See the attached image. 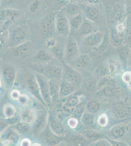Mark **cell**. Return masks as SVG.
Returning <instances> with one entry per match:
<instances>
[{
  "mask_svg": "<svg viewBox=\"0 0 131 146\" xmlns=\"http://www.w3.org/2000/svg\"><path fill=\"white\" fill-rule=\"evenodd\" d=\"M131 67V52L128 58V62H127V68Z\"/></svg>",
  "mask_w": 131,
  "mask_h": 146,
  "instance_id": "obj_57",
  "label": "cell"
},
{
  "mask_svg": "<svg viewBox=\"0 0 131 146\" xmlns=\"http://www.w3.org/2000/svg\"><path fill=\"white\" fill-rule=\"evenodd\" d=\"M52 52L53 55L58 58L59 60L61 62H63V63H65V60H64V53H65V48H63V47L57 44L53 48H51Z\"/></svg>",
  "mask_w": 131,
  "mask_h": 146,
  "instance_id": "obj_33",
  "label": "cell"
},
{
  "mask_svg": "<svg viewBox=\"0 0 131 146\" xmlns=\"http://www.w3.org/2000/svg\"><path fill=\"white\" fill-rule=\"evenodd\" d=\"M71 30L69 20L64 14L59 12L56 16V32L60 35H68Z\"/></svg>",
  "mask_w": 131,
  "mask_h": 146,
  "instance_id": "obj_10",
  "label": "cell"
},
{
  "mask_svg": "<svg viewBox=\"0 0 131 146\" xmlns=\"http://www.w3.org/2000/svg\"><path fill=\"white\" fill-rule=\"evenodd\" d=\"M57 44V42L56 40H55L54 38H49L46 40V46L48 48H53V47H54L55 45Z\"/></svg>",
  "mask_w": 131,
  "mask_h": 146,
  "instance_id": "obj_52",
  "label": "cell"
},
{
  "mask_svg": "<svg viewBox=\"0 0 131 146\" xmlns=\"http://www.w3.org/2000/svg\"><path fill=\"white\" fill-rule=\"evenodd\" d=\"M97 80L95 76H88L83 79V82L84 87L87 91H92L95 89H96Z\"/></svg>",
  "mask_w": 131,
  "mask_h": 146,
  "instance_id": "obj_26",
  "label": "cell"
},
{
  "mask_svg": "<svg viewBox=\"0 0 131 146\" xmlns=\"http://www.w3.org/2000/svg\"><path fill=\"white\" fill-rule=\"evenodd\" d=\"M36 58L42 62H50L52 59V55L45 49H41L35 54Z\"/></svg>",
  "mask_w": 131,
  "mask_h": 146,
  "instance_id": "obj_31",
  "label": "cell"
},
{
  "mask_svg": "<svg viewBox=\"0 0 131 146\" xmlns=\"http://www.w3.org/2000/svg\"><path fill=\"white\" fill-rule=\"evenodd\" d=\"M85 3L88 5H94L99 3V0H83Z\"/></svg>",
  "mask_w": 131,
  "mask_h": 146,
  "instance_id": "obj_56",
  "label": "cell"
},
{
  "mask_svg": "<svg viewBox=\"0 0 131 146\" xmlns=\"http://www.w3.org/2000/svg\"><path fill=\"white\" fill-rule=\"evenodd\" d=\"M67 1H72V0H67Z\"/></svg>",
  "mask_w": 131,
  "mask_h": 146,
  "instance_id": "obj_62",
  "label": "cell"
},
{
  "mask_svg": "<svg viewBox=\"0 0 131 146\" xmlns=\"http://www.w3.org/2000/svg\"><path fill=\"white\" fill-rule=\"evenodd\" d=\"M26 86L28 92L32 96L36 98L45 107L47 106L46 103H45L43 98L42 96L41 93L40 91V88L39 86L38 83L37 82V80L34 76V78H29L26 80Z\"/></svg>",
  "mask_w": 131,
  "mask_h": 146,
  "instance_id": "obj_11",
  "label": "cell"
},
{
  "mask_svg": "<svg viewBox=\"0 0 131 146\" xmlns=\"http://www.w3.org/2000/svg\"><path fill=\"white\" fill-rule=\"evenodd\" d=\"M35 78L38 83L42 96L47 106H50L52 102V95L50 90L49 80L48 77L42 73H36L35 74Z\"/></svg>",
  "mask_w": 131,
  "mask_h": 146,
  "instance_id": "obj_4",
  "label": "cell"
},
{
  "mask_svg": "<svg viewBox=\"0 0 131 146\" xmlns=\"http://www.w3.org/2000/svg\"><path fill=\"white\" fill-rule=\"evenodd\" d=\"M17 100L18 101L19 104L23 106H26L28 105L30 102L29 97L26 95H21L20 98Z\"/></svg>",
  "mask_w": 131,
  "mask_h": 146,
  "instance_id": "obj_48",
  "label": "cell"
},
{
  "mask_svg": "<svg viewBox=\"0 0 131 146\" xmlns=\"http://www.w3.org/2000/svg\"><path fill=\"white\" fill-rule=\"evenodd\" d=\"M48 123L50 131H52L55 135L61 136L65 135L66 129L60 120L50 116L48 119Z\"/></svg>",
  "mask_w": 131,
  "mask_h": 146,
  "instance_id": "obj_18",
  "label": "cell"
},
{
  "mask_svg": "<svg viewBox=\"0 0 131 146\" xmlns=\"http://www.w3.org/2000/svg\"><path fill=\"white\" fill-rule=\"evenodd\" d=\"M16 113V110L12 105L7 104L4 107L3 114L6 119L11 117Z\"/></svg>",
  "mask_w": 131,
  "mask_h": 146,
  "instance_id": "obj_35",
  "label": "cell"
},
{
  "mask_svg": "<svg viewBox=\"0 0 131 146\" xmlns=\"http://www.w3.org/2000/svg\"><path fill=\"white\" fill-rule=\"evenodd\" d=\"M98 93L102 96L110 97L114 96L118 92V85L115 82L101 88L98 91Z\"/></svg>",
  "mask_w": 131,
  "mask_h": 146,
  "instance_id": "obj_23",
  "label": "cell"
},
{
  "mask_svg": "<svg viewBox=\"0 0 131 146\" xmlns=\"http://www.w3.org/2000/svg\"><path fill=\"white\" fill-rule=\"evenodd\" d=\"M14 1V0H3V3H5V5H9L12 2H13Z\"/></svg>",
  "mask_w": 131,
  "mask_h": 146,
  "instance_id": "obj_58",
  "label": "cell"
},
{
  "mask_svg": "<svg viewBox=\"0 0 131 146\" xmlns=\"http://www.w3.org/2000/svg\"><path fill=\"white\" fill-rule=\"evenodd\" d=\"M64 11L67 15L70 16V17L80 15L82 12L81 8L79 5L73 3H68L64 7Z\"/></svg>",
  "mask_w": 131,
  "mask_h": 146,
  "instance_id": "obj_25",
  "label": "cell"
},
{
  "mask_svg": "<svg viewBox=\"0 0 131 146\" xmlns=\"http://www.w3.org/2000/svg\"><path fill=\"white\" fill-rule=\"evenodd\" d=\"M112 111L116 119L122 120L129 118L131 116V102L128 100H119L113 104Z\"/></svg>",
  "mask_w": 131,
  "mask_h": 146,
  "instance_id": "obj_3",
  "label": "cell"
},
{
  "mask_svg": "<svg viewBox=\"0 0 131 146\" xmlns=\"http://www.w3.org/2000/svg\"><path fill=\"white\" fill-rule=\"evenodd\" d=\"M5 133L2 135V142L5 145L17 144L19 140V132L16 129L5 130Z\"/></svg>",
  "mask_w": 131,
  "mask_h": 146,
  "instance_id": "obj_16",
  "label": "cell"
},
{
  "mask_svg": "<svg viewBox=\"0 0 131 146\" xmlns=\"http://www.w3.org/2000/svg\"><path fill=\"white\" fill-rule=\"evenodd\" d=\"M9 36V30H1V38H0V46L2 48L5 44L8 42Z\"/></svg>",
  "mask_w": 131,
  "mask_h": 146,
  "instance_id": "obj_42",
  "label": "cell"
},
{
  "mask_svg": "<svg viewBox=\"0 0 131 146\" xmlns=\"http://www.w3.org/2000/svg\"><path fill=\"white\" fill-rule=\"evenodd\" d=\"M22 13V11L17 9H2L0 14L1 30H8L9 27L20 18Z\"/></svg>",
  "mask_w": 131,
  "mask_h": 146,
  "instance_id": "obj_1",
  "label": "cell"
},
{
  "mask_svg": "<svg viewBox=\"0 0 131 146\" xmlns=\"http://www.w3.org/2000/svg\"><path fill=\"white\" fill-rule=\"evenodd\" d=\"M56 16L55 13L48 14L41 20L40 29L42 35L50 36L56 32Z\"/></svg>",
  "mask_w": 131,
  "mask_h": 146,
  "instance_id": "obj_7",
  "label": "cell"
},
{
  "mask_svg": "<svg viewBox=\"0 0 131 146\" xmlns=\"http://www.w3.org/2000/svg\"><path fill=\"white\" fill-rule=\"evenodd\" d=\"M16 71L13 67L8 66L4 68L2 72V77L5 86L11 88L13 86L16 79Z\"/></svg>",
  "mask_w": 131,
  "mask_h": 146,
  "instance_id": "obj_14",
  "label": "cell"
},
{
  "mask_svg": "<svg viewBox=\"0 0 131 146\" xmlns=\"http://www.w3.org/2000/svg\"><path fill=\"white\" fill-rule=\"evenodd\" d=\"M32 44L30 41L27 40L24 43L12 48V53L15 58L24 59L28 56L32 52Z\"/></svg>",
  "mask_w": 131,
  "mask_h": 146,
  "instance_id": "obj_12",
  "label": "cell"
},
{
  "mask_svg": "<svg viewBox=\"0 0 131 146\" xmlns=\"http://www.w3.org/2000/svg\"><path fill=\"white\" fill-rule=\"evenodd\" d=\"M28 125L29 124L25 123L23 121H20L19 122L15 125L16 129L19 133H25L28 129Z\"/></svg>",
  "mask_w": 131,
  "mask_h": 146,
  "instance_id": "obj_45",
  "label": "cell"
},
{
  "mask_svg": "<svg viewBox=\"0 0 131 146\" xmlns=\"http://www.w3.org/2000/svg\"><path fill=\"white\" fill-rule=\"evenodd\" d=\"M104 35L101 32L95 31L85 36L83 40L84 45L93 47V49L96 48L103 41Z\"/></svg>",
  "mask_w": 131,
  "mask_h": 146,
  "instance_id": "obj_13",
  "label": "cell"
},
{
  "mask_svg": "<svg viewBox=\"0 0 131 146\" xmlns=\"http://www.w3.org/2000/svg\"><path fill=\"white\" fill-rule=\"evenodd\" d=\"M76 91L75 86L65 79L60 82L59 93L63 97L70 96Z\"/></svg>",
  "mask_w": 131,
  "mask_h": 146,
  "instance_id": "obj_22",
  "label": "cell"
},
{
  "mask_svg": "<svg viewBox=\"0 0 131 146\" xmlns=\"http://www.w3.org/2000/svg\"><path fill=\"white\" fill-rule=\"evenodd\" d=\"M108 122H109V119H108V116L105 113H103L101 114L97 120V122L98 124L100 126L102 127H104L108 125Z\"/></svg>",
  "mask_w": 131,
  "mask_h": 146,
  "instance_id": "obj_44",
  "label": "cell"
},
{
  "mask_svg": "<svg viewBox=\"0 0 131 146\" xmlns=\"http://www.w3.org/2000/svg\"><path fill=\"white\" fill-rule=\"evenodd\" d=\"M36 116V113L33 110L24 109L21 111L20 117L21 121L28 124H32Z\"/></svg>",
  "mask_w": 131,
  "mask_h": 146,
  "instance_id": "obj_24",
  "label": "cell"
},
{
  "mask_svg": "<svg viewBox=\"0 0 131 146\" xmlns=\"http://www.w3.org/2000/svg\"><path fill=\"white\" fill-rule=\"evenodd\" d=\"M43 74L51 79L60 80L63 76V69L57 65H48L42 69Z\"/></svg>",
  "mask_w": 131,
  "mask_h": 146,
  "instance_id": "obj_15",
  "label": "cell"
},
{
  "mask_svg": "<svg viewBox=\"0 0 131 146\" xmlns=\"http://www.w3.org/2000/svg\"><path fill=\"white\" fill-rule=\"evenodd\" d=\"M78 123L79 122L77 118L74 117L69 118L67 121V124L71 129H75L77 128L78 126Z\"/></svg>",
  "mask_w": 131,
  "mask_h": 146,
  "instance_id": "obj_46",
  "label": "cell"
},
{
  "mask_svg": "<svg viewBox=\"0 0 131 146\" xmlns=\"http://www.w3.org/2000/svg\"><path fill=\"white\" fill-rule=\"evenodd\" d=\"M123 40V35L122 32H120L118 31H115L112 32L111 41L113 46L116 47L121 46Z\"/></svg>",
  "mask_w": 131,
  "mask_h": 146,
  "instance_id": "obj_30",
  "label": "cell"
},
{
  "mask_svg": "<svg viewBox=\"0 0 131 146\" xmlns=\"http://www.w3.org/2000/svg\"><path fill=\"white\" fill-rule=\"evenodd\" d=\"M87 139L84 135H73L71 137V140L77 146H84L87 143Z\"/></svg>",
  "mask_w": 131,
  "mask_h": 146,
  "instance_id": "obj_36",
  "label": "cell"
},
{
  "mask_svg": "<svg viewBox=\"0 0 131 146\" xmlns=\"http://www.w3.org/2000/svg\"><path fill=\"white\" fill-rule=\"evenodd\" d=\"M114 82L115 80L112 76H106L101 77V78H100L99 80L97 81L96 89L98 91L101 89V88H103L104 87Z\"/></svg>",
  "mask_w": 131,
  "mask_h": 146,
  "instance_id": "obj_34",
  "label": "cell"
},
{
  "mask_svg": "<svg viewBox=\"0 0 131 146\" xmlns=\"http://www.w3.org/2000/svg\"><path fill=\"white\" fill-rule=\"evenodd\" d=\"M83 124L87 126H92L94 124V117L90 113H84L81 118Z\"/></svg>",
  "mask_w": 131,
  "mask_h": 146,
  "instance_id": "obj_37",
  "label": "cell"
},
{
  "mask_svg": "<svg viewBox=\"0 0 131 146\" xmlns=\"http://www.w3.org/2000/svg\"><path fill=\"white\" fill-rule=\"evenodd\" d=\"M130 53V48L129 45H122L118 48V58L122 64L121 66L124 70H126L127 68V62Z\"/></svg>",
  "mask_w": 131,
  "mask_h": 146,
  "instance_id": "obj_21",
  "label": "cell"
},
{
  "mask_svg": "<svg viewBox=\"0 0 131 146\" xmlns=\"http://www.w3.org/2000/svg\"><path fill=\"white\" fill-rule=\"evenodd\" d=\"M120 63L116 60L111 59L98 65L96 67V73L99 76H112L115 75L120 69Z\"/></svg>",
  "mask_w": 131,
  "mask_h": 146,
  "instance_id": "obj_6",
  "label": "cell"
},
{
  "mask_svg": "<svg viewBox=\"0 0 131 146\" xmlns=\"http://www.w3.org/2000/svg\"><path fill=\"white\" fill-rule=\"evenodd\" d=\"M42 0H33L29 5V10L32 13H35L38 11L42 5Z\"/></svg>",
  "mask_w": 131,
  "mask_h": 146,
  "instance_id": "obj_39",
  "label": "cell"
},
{
  "mask_svg": "<svg viewBox=\"0 0 131 146\" xmlns=\"http://www.w3.org/2000/svg\"><path fill=\"white\" fill-rule=\"evenodd\" d=\"M21 95L19 91L16 89H14L11 92L10 96L12 100H18L21 96Z\"/></svg>",
  "mask_w": 131,
  "mask_h": 146,
  "instance_id": "obj_53",
  "label": "cell"
},
{
  "mask_svg": "<svg viewBox=\"0 0 131 146\" xmlns=\"http://www.w3.org/2000/svg\"><path fill=\"white\" fill-rule=\"evenodd\" d=\"M80 54L79 47L75 38L70 36L65 47L64 60L67 63H71L79 56Z\"/></svg>",
  "mask_w": 131,
  "mask_h": 146,
  "instance_id": "obj_5",
  "label": "cell"
},
{
  "mask_svg": "<svg viewBox=\"0 0 131 146\" xmlns=\"http://www.w3.org/2000/svg\"><path fill=\"white\" fill-rule=\"evenodd\" d=\"M46 139L49 144L52 146H55L61 143L63 140V136L55 135L51 131L50 133H46Z\"/></svg>",
  "mask_w": 131,
  "mask_h": 146,
  "instance_id": "obj_29",
  "label": "cell"
},
{
  "mask_svg": "<svg viewBox=\"0 0 131 146\" xmlns=\"http://www.w3.org/2000/svg\"><path fill=\"white\" fill-rule=\"evenodd\" d=\"M79 98L77 96H73L68 99L65 103V106L67 108H73L79 103Z\"/></svg>",
  "mask_w": 131,
  "mask_h": 146,
  "instance_id": "obj_38",
  "label": "cell"
},
{
  "mask_svg": "<svg viewBox=\"0 0 131 146\" xmlns=\"http://www.w3.org/2000/svg\"><path fill=\"white\" fill-rule=\"evenodd\" d=\"M90 146H111L112 144L106 138H103L91 143Z\"/></svg>",
  "mask_w": 131,
  "mask_h": 146,
  "instance_id": "obj_43",
  "label": "cell"
},
{
  "mask_svg": "<svg viewBox=\"0 0 131 146\" xmlns=\"http://www.w3.org/2000/svg\"><path fill=\"white\" fill-rule=\"evenodd\" d=\"M7 121L9 123V125H16L17 123L19 122L20 121H21V117L20 116H19L17 114L14 115L13 116H12L10 118L7 119Z\"/></svg>",
  "mask_w": 131,
  "mask_h": 146,
  "instance_id": "obj_49",
  "label": "cell"
},
{
  "mask_svg": "<svg viewBox=\"0 0 131 146\" xmlns=\"http://www.w3.org/2000/svg\"><path fill=\"white\" fill-rule=\"evenodd\" d=\"M87 108L90 113H96L98 112L100 109V104L97 101H90L87 104Z\"/></svg>",
  "mask_w": 131,
  "mask_h": 146,
  "instance_id": "obj_41",
  "label": "cell"
},
{
  "mask_svg": "<svg viewBox=\"0 0 131 146\" xmlns=\"http://www.w3.org/2000/svg\"><path fill=\"white\" fill-rule=\"evenodd\" d=\"M28 27L26 25H22L15 27L9 32V36L8 40L9 47L13 48L27 41L28 36Z\"/></svg>",
  "mask_w": 131,
  "mask_h": 146,
  "instance_id": "obj_2",
  "label": "cell"
},
{
  "mask_svg": "<svg viewBox=\"0 0 131 146\" xmlns=\"http://www.w3.org/2000/svg\"><path fill=\"white\" fill-rule=\"evenodd\" d=\"M108 48H109V44H108V42L107 41L106 38L104 36L103 41L100 44V45L96 48L93 49V50L96 52L97 53H98V54H102L107 51Z\"/></svg>",
  "mask_w": 131,
  "mask_h": 146,
  "instance_id": "obj_40",
  "label": "cell"
},
{
  "mask_svg": "<svg viewBox=\"0 0 131 146\" xmlns=\"http://www.w3.org/2000/svg\"><path fill=\"white\" fill-rule=\"evenodd\" d=\"M83 14L85 19L93 23L97 22L100 17L99 10L93 5H88L86 7Z\"/></svg>",
  "mask_w": 131,
  "mask_h": 146,
  "instance_id": "obj_20",
  "label": "cell"
},
{
  "mask_svg": "<svg viewBox=\"0 0 131 146\" xmlns=\"http://www.w3.org/2000/svg\"><path fill=\"white\" fill-rule=\"evenodd\" d=\"M32 145L31 140L28 138H25L21 140L20 142V146H30Z\"/></svg>",
  "mask_w": 131,
  "mask_h": 146,
  "instance_id": "obj_55",
  "label": "cell"
},
{
  "mask_svg": "<svg viewBox=\"0 0 131 146\" xmlns=\"http://www.w3.org/2000/svg\"><path fill=\"white\" fill-rule=\"evenodd\" d=\"M72 63L73 67L77 69H88L93 64V59L89 54L80 55Z\"/></svg>",
  "mask_w": 131,
  "mask_h": 146,
  "instance_id": "obj_17",
  "label": "cell"
},
{
  "mask_svg": "<svg viewBox=\"0 0 131 146\" xmlns=\"http://www.w3.org/2000/svg\"><path fill=\"white\" fill-rule=\"evenodd\" d=\"M63 76L64 79L75 86L81 85L84 79L80 73L75 70L74 67L71 66L66 63H64Z\"/></svg>",
  "mask_w": 131,
  "mask_h": 146,
  "instance_id": "obj_8",
  "label": "cell"
},
{
  "mask_svg": "<svg viewBox=\"0 0 131 146\" xmlns=\"http://www.w3.org/2000/svg\"><path fill=\"white\" fill-rule=\"evenodd\" d=\"M83 135L85 136V137L87 139L91 141V140L93 142L101 138H104L103 137V135H101L100 133L91 129L85 131L83 133Z\"/></svg>",
  "mask_w": 131,
  "mask_h": 146,
  "instance_id": "obj_32",
  "label": "cell"
},
{
  "mask_svg": "<svg viewBox=\"0 0 131 146\" xmlns=\"http://www.w3.org/2000/svg\"><path fill=\"white\" fill-rule=\"evenodd\" d=\"M9 126V123L6 119H1V133H2Z\"/></svg>",
  "mask_w": 131,
  "mask_h": 146,
  "instance_id": "obj_54",
  "label": "cell"
},
{
  "mask_svg": "<svg viewBox=\"0 0 131 146\" xmlns=\"http://www.w3.org/2000/svg\"><path fill=\"white\" fill-rule=\"evenodd\" d=\"M126 70H128V71H129L131 72V67H128V68L126 69Z\"/></svg>",
  "mask_w": 131,
  "mask_h": 146,
  "instance_id": "obj_61",
  "label": "cell"
},
{
  "mask_svg": "<svg viewBox=\"0 0 131 146\" xmlns=\"http://www.w3.org/2000/svg\"><path fill=\"white\" fill-rule=\"evenodd\" d=\"M85 111V108L84 107H80L75 110V112L73 113V116L75 118H80L81 119L82 116L83 115Z\"/></svg>",
  "mask_w": 131,
  "mask_h": 146,
  "instance_id": "obj_51",
  "label": "cell"
},
{
  "mask_svg": "<svg viewBox=\"0 0 131 146\" xmlns=\"http://www.w3.org/2000/svg\"><path fill=\"white\" fill-rule=\"evenodd\" d=\"M93 22H91L89 20L85 19L84 20L83 23L79 29L80 33L83 35L86 36L87 35H90L91 34L94 32V26L93 25Z\"/></svg>",
  "mask_w": 131,
  "mask_h": 146,
  "instance_id": "obj_27",
  "label": "cell"
},
{
  "mask_svg": "<svg viewBox=\"0 0 131 146\" xmlns=\"http://www.w3.org/2000/svg\"><path fill=\"white\" fill-rule=\"evenodd\" d=\"M122 80L123 82L127 84L131 82V72L127 70L122 75Z\"/></svg>",
  "mask_w": 131,
  "mask_h": 146,
  "instance_id": "obj_50",
  "label": "cell"
},
{
  "mask_svg": "<svg viewBox=\"0 0 131 146\" xmlns=\"http://www.w3.org/2000/svg\"><path fill=\"white\" fill-rule=\"evenodd\" d=\"M128 87H129L130 89H131V82H130L129 83H128Z\"/></svg>",
  "mask_w": 131,
  "mask_h": 146,
  "instance_id": "obj_60",
  "label": "cell"
},
{
  "mask_svg": "<svg viewBox=\"0 0 131 146\" xmlns=\"http://www.w3.org/2000/svg\"><path fill=\"white\" fill-rule=\"evenodd\" d=\"M84 20V19L81 14L69 18V20L71 29H72L75 31L79 30L80 27L83 23Z\"/></svg>",
  "mask_w": 131,
  "mask_h": 146,
  "instance_id": "obj_28",
  "label": "cell"
},
{
  "mask_svg": "<svg viewBox=\"0 0 131 146\" xmlns=\"http://www.w3.org/2000/svg\"><path fill=\"white\" fill-rule=\"evenodd\" d=\"M48 123V114L45 110H40L36 113L35 120L32 123V129L34 135H38L43 131Z\"/></svg>",
  "mask_w": 131,
  "mask_h": 146,
  "instance_id": "obj_9",
  "label": "cell"
},
{
  "mask_svg": "<svg viewBox=\"0 0 131 146\" xmlns=\"http://www.w3.org/2000/svg\"><path fill=\"white\" fill-rule=\"evenodd\" d=\"M127 128H128V134H129L130 137L131 138V123L127 126Z\"/></svg>",
  "mask_w": 131,
  "mask_h": 146,
  "instance_id": "obj_59",
  "label": "cell"
},
{
  "mask_svg": "<svg viewBox=\"0 0 131 146\" xmlns=\"http://www.w3.org/2000/svg\"><path fill=\"white\" fill-rule=\"evenodd\" d=\"M127 126L125 127L121 125H116L112 127L109 131V135L111 138L120 140L127 133Z\"/></svg>",
  "mask_w": 131,
  "mask_h": 146,
  "instance_id": "obj_19",
  "label": "cell"
},
{
  "mask_svg": "<svg viewBox=\"0 0 131 146\" xmlns=\"http://www.w3.org/2000/svg\"><path fill=\"white\" fill-rule=\"evenodd\" d=\"M112 144V146H129L128 143L125 142L124 141L118 140L114 139L112 138H106Z\"/></svg>",
  "mask_w": 131,
  "mask_h": 146,
  "instance_id": "obj_47",
  "label": "cell"
}]
</instances>
